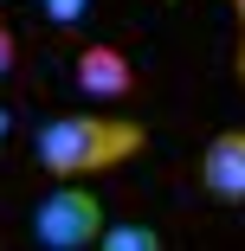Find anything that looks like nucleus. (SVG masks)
Segmentation results:
<instances>
[{
	"instance_id": "nucleus-6",
	"label": "nucleus",
	"mask_w": 245,
	"mask_h": 251,
	"mask_svg": "<svg viewBox=\"0 0 245 251\" xmlns=\"http://www.w3.org/2000/svg\"><path fill=\"white\" fill-rule=\"evenodd\" d=\"M45 13H52L58 26H78L84 20V0H45Z\"/></svg>"
},
{
	"instance_id": "nucleus-3",
	"label": "nucleus",
	"mask_w": 245,
	"mask_h": 251,
	"mask_svg": "<svg viewBox=\"0 0 245 251\" xmlns=\"http://www.w3.org/2000/svg\"><path fill=\"white\" fill-rule=\"evenodd\" d=\"M71 84H78V97H90V103H123L136 90V65L116 52V45H84L78 65H71Z\"/></svg>"
},
{
	"instance_id": "nucleus-2",
	"label": "nucleus",
	"mask_w": 245,
	"mask_h": 251,
	"mask_svg": "<svg viewBox=\"0 0 245 251\" xmlns=\"http://www.w3.org/2000/svg\"><path fill=\"white\" fill-rule=\"evenodd\" d=\"M97 232H104V200H97L84 180H58L32 206V238L45 251H84Z\"/></svg>"
},
{
	"instance_id": "nucleus-4",
	"label": "nucleus",
	"mask_w": 245,
	"mask_h": 251,
	"mask_svg": "<svg viewBox=\"0 0 245 251\" xmlns=\"http://www.w3.org/2000/svg\"><path fill=\"white\" fill-rule=\"evenodd\" d=\"M200 187L213 200H245V129H219L200 148Z\"/></svg>"
},
{
	"instance_id": "nucleus-8",
	"label": "nucleus",
	"mask_w": 245,
	"mask_h": 251,
	"mask_svg": "<svg viewBox=\"0 0 245 251\" xmlns=\"http://www.w3.org/2000/svg\"><path fill=\"white\" fill-rule=\"evenodd\" d=\"M232 20H239V84H245V0H232Z\"/></svg>"
},
{
	"instance_id": "nucleus-1",
	"label": "nucleus",
	"mask_w": 245,
	"mask_h": 251,
	"mask_svg": "<svg viewBox=\"0 0 245 251\" xmlns=\"http://www.w3.org/2000/svg\"><path fill=\"white\" fill-rule=\"evenodd\" d=\"M142 142H149V129L129 123V116H58V123H45L32 135V155L39 168L52 174V180H90V174H110L123 161L142 155Z\"/></svg>"
},
{
	"instance_id": "nucleus-5",
	"label": "nucleus",
	"mask_w": 245,
	"mask_h": 251,
	"mask_svg": "<svg viewBox=\"0 0 245 251\" xmlns=\"http://www.w3.org/2000/svg\"><path fill=\"white\" fill-rule=\"evenodd\" d=\"M90 245H97V251H162V232L142 226V219H116V226L97 232Z\"/></svg>"
},
{
	"instance_id": "nucleus-7",
	"label": "nucleus",
	"mask_w": 245,
	"mask_h": 251,
	"mask_svg": "<svg viewBox=\"0 0 245 251\" xmlns=\"http://www.w3.org/2000/svg\"><path fill=\"white\" fill-rule=\"evenodd\" d=\"M13 58H20V39H13V26H7V20H0V77L13 71Z\"/></svg>"
}]
</instances>
